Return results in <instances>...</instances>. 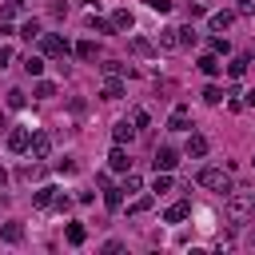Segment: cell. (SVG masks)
<instances>
[{
    "instance_id": "obj_1",
    "label": "cell",
    "mask_w": 255,
    "mask_h": 255,
    "mask_svg": "<svg viewBox=\"0 0 255 255\" xmlns=\"http://www.w3.org/2000/svg\"><path fill=\"white\" fill-rule=\"evenodd\" d=\"M199 183L207 187V191H219V195H231V171H223V167H203L199 171Z\"/></svg>"
},
{
    "instance_id": "obj_2",
    "label": "cell",
    "mask_w": 255,
    "mask_h": 255,
    "mask_svg": "<svg viewBox=\"0 0 255 255\" xmlns=\"http://www.w3.org/2000/svg\"><path fill=\"white\" fill-rule=\"evenodd\" d=\"M40 52H44V56H68L72 44H68L64 36H44V32H40Z\"/></svg>"
},
{
    "instance_id": "obj_3",
    "label": "cell",
    "mask_w": 255,
    "mask_h": 255,
    "mask_svg": "<svg viewBox=\"0 0 255 255\" xmlns=\"http://www.w3.org/2000/svg\"><path fill=\"white\" fill-rule=\"evenodd\" d=\"M251 211H255V199H251V195H231V199H227V215H231V219H247Z\"/></svg>"
},
{
    "instance_id": "obj_4",
    "label": "cell",
    "mask_w": 255,
    "mask_h": 255,
    "mask_svg": "<svg viewBox=\"0 0 255 255\" xmlns=\"http://www.w3.org/2000/svg\"><path fill=\"white\" fill-rule=\"evenodd\" d=\"M28 151H32V159H48V151H52V135H48V131H32Z\"/></svg>"
},
{
    "instance_id": "obj_5",
    "label": "cell",
    "mask_w": 255,
    "mask_h": 255,
    "mask_svg": "<svg viewBox=\"0 0 255 255\" xmlns=\"http://www.w3.org/2000/svg\"><path fill=\"white\" fill-rule=\"evenodd\" d=\"M155 171H171L175 163H179V155H175V147H155Z\"/></svg>"
},
{
    "instance_id": "obj_6",
    "label": "cell",
    "mask_w": 255,
    "mask_h": 255,
    "mask_svg": "<svg viewBox=\"0 0 255 255\" xmlns=\"http://www.w3.org/2000/svg\"><path fill=\"white\" fill-rule=\"evenodd\" d=\"M28 139H32L28 128H12V131H8V147H12V151H28Z\"/></svg>"
},
{
    "instance_id": "obj_7",
    "label": "cell",
    "mask_w": 255,
    "mask_h": 255,
    "mask_svg": "<svg viewBox=\"0 0 255 255\" xmlns=\"http://www.w3.org/2000/svg\"><path fill=\"white\" fill-rule=\"evenodd\" d=\"M187 124H191V112H187V108H175V112H171V120H167V128H171V131H187Z\"/></svg>"
},
{
    "instance_id": "obj_8",
    "label": "cell",
    "mask_w": 255,
    "mask_h": 255,
    "mask_svg": "<svg viewBox=\"0 0 255 255\" xmlns=\"http://www.w3.org/2000/svg\"><path fill=\"white\" fill-rule=\"evenodd\" d=\"M104 203H108V211H120V207H124V187H112V183H108V187H104Z\"/></svg>"
},
{
    "instance_id": "obj_9",
    "label": "cell",
    "mask_w": 255,
    "mask_h": 255,
    "mask_svg": "<svg viewBox=\"0 0 255 255\" xmlns=\"http://www.w3.org/2000/svg\"><path fill=\"white\" fill-rule=\"evenodd\" d=\"M108 163H112V171H128V151H124V143H116V147H112Z\"/></svg>"
},
{
    "instance_id": "obj_10",
    "label": "cell",
    "mask_w": 255,
    "mask_h": 255,
    "mask_svg": "<svg viewBox=\"0 0 255 255\" xmlns=\"http://www.w3.org/2000/svg\"><path fill=\"white\" fill-rule=\"evenodd\" d=\"M131 24H135V20H131V12H128V8H116V16H112V28H116V32H128Z\"/></svg>"
},
{
    "instance_id": "obj_11",
    "label": "cell",
    "mask_w": 255,
    "mask_h": 255,
    "mask_svg": "<svg viewBox=\"0 0 255 255\" xmlns=\"http://www.w3.org/2000/svg\"><path fill=\"white\" fill-rule=\"evenodd\" d=\"M231 20H235L231 12H211V20H207V24H211V32H227V28H231Z\"/></svg>"
},
{
    "instance_id": "obj_12",
    "label": "cell",
    "mask_w": 255,
    "mask_h": 255,
    "mask_svg": "<svg viewBox=\"0 0 255 255\" xmlns=\"http://www.w3.org/2000/svg\"><path fill=\"white\" fill-rule=\"evenodd\" d=\"M187 155H191V159H203V155H207V139H203V135H191V139H187Z\"/></svg>"
},
{
    "instance_id": "obj_13",
    "label": "cell",
    "mask_w": 255,
    "mask_h": 255,
    "mask_svg": "<svg viewBox=\"0 0 255 255\" xmlns=\"http://www.w3.org/2000/svg\"><path fill=\"white\" fill-rule=\"evenodd\" d=\"M32 203H36L40 211H44V207H52V203H56V187H40V191L32 195Z\"/></svg>"
},
{
    "instance_id": "obj_14",
    "label": "cell",
    "mask_w": 255,
    "mask_h": 255,
    "mask_svg": "<svg viewBox=\"0 0 255 255\" xmlns=\"http://www.w3.org/2000/svg\"><path fill=\"white\" fill-rule=\"evenodd\" d=\"M187 215H191V203H171L163 219H167V223H179V219H187Z\"/></svg>"
},
{
    "instance_id": "obj_15",
    "label": "cell",
    "mask_w": 255,
    "mask_h": 255,
    "mask_svg": "<svg viewBox=\"0 0 255 255\" xmlns=\"http://www.w3.org/2000/svg\"><path fill=\"white\" fill-rule=\"evenodd\" d=\"M0 239H4V243H20V239H24V227H20V223H4V227H0Z\"/></svg>"
},
{
    "instance_id": "obj_16",
    "label": "cell",
    "mask_w": 255,
    "mask_h": 255,
    "mask_svg": "<svg viewBox=\"0 0 255 255\" xmlns=\"http://www.w3.org/2000/svg\"><path fill=\"white\" fill-rule=\"evenodd\" d=\"M247 64H251L247 56H235V60L227 64V76H231V80H239V76H247Z\"/></svg>"
},
{
    "instance_id": "obj_17",
    "label": "cell",
    "mask_w": 255,
    "mask_h": 255,
    "mask_svg": "<svg viewBox=\"0 0 255 255\" xmlns=\"http://www.w3.org/2000/svg\"><path fill=\"white\" fill-rule=\"evenodd\" d=\"M112 135H116V143H128V139H131V135H135V124H128V120H120V124H116V131H112Z\"/></svg>"
},
{
    "instance_id": "obj_18",
    "label": "cell",
    "mask_w": 255,
    "mask_h": 255,
    "mask_svg": "<svg viewBox=\"0 0 255 255\" xmlns=\"http://www.w3.org/2000/svg\"><path fill=\"white\" fill-rule=\"evenodd\" d=\"M64 235H68V243H72V247H80V243L88 239V231H84L80 223H68V227H64Z\"/></svg>"
},
{
    "instance_id": "obj_19",
    "label": "cell",
    "mask_w": 255,
    "mask_h": 255,
    "mask_svg": "<svg viewBox=\"0 0 255 255\" xmlns=\"http://www.w3.org/2000/svg\"><path fill=\"white\" fill-rule=\"evenodd\" d=\"M76 56H80V60H96V56H100V48H96L92 40H80V44H76Z\"/></svg>"
},
{
    "instance_id": "obj_20",
    "label": "cell",
    "mask_w": 255,
    "mask_h": 255,
    "mask_svg": "<svg viewBox=\"0 0 255 255\" xmlns=\"http://www.w3.org/2000/svg\"><path fill=\"white\" fill-rule=\"evenodd\" d=\"M131 52H135V56H155V44L143 40V36H135V40H131Z\"/></svg>"
},
{
    "instance_id": "obj_21",
    "label": "cell",
    "mask_w": 255,
    "mask_h": 255,
    "mask_svg": "<svg viewBox=\"0 0 255 255\" xmlns=\"http://www.w3.org/2000/svg\"><path fill=\"white\" fill-rule=\"evenodd\" d=\"M219 56H199V72H207V76H219Z\"/></svg>"
},
{
    "instance_id": "obj_22",
    "label": "cell",
    "mask_w": 255,
    "mask_h": 255,
    "mask_svg": "<svg viewBox=\"0 0 255 255\" xmlns=\"http://www.w3.org/2000/svg\"><path fill=\"white\" fill-rule=\"evenodd\" d=\"M159 44L163 48H179V28H163L159 32Z\"/></svg>"
},
{
    "instance_id": "obj_23",
    "label": "cell",
    "mask_w": 255,
    "mask_h": 255,
    "mask_svg": "<svg viewBox=\"0 0 255 255\" xmlns=\"http://www.w3.org/2000/svg\"><path fill=\"white\" fill-rule=\"evenodd\" d=\"M20 36H24V40H36V36H40V20H24V24H20Z\"/></svg>"
},
{
    "instance_id": "obj_24",
    "label": "cell",
    "mask_w": 255,
    "mask_h": 255,
    "mask_svg": "<svg viewBox=\"0 0 255 255\" xmlns=\"http://www.w3.org/2000/svg\"><path fill=\"white\" fill-rule=\"evenodd\" d=\"M120 96H124V84L120 80H108L104 84V100H120Z\"/></svg>"
},
{
    "instance_id": "obj_25",
    "label": "cell",
    "mask_w": 255,
    "mask_h": 255,
    "mask_svg": "<svg viewBox=\"0 0 255 255\" xmlns=\"http://www.w3.org/2000/svg\"><path fill=\"white\" fill-rule=\"evenodd\" d=\"M151 191L159 195V191H171V175L167 171H155V183H151Z\"/></svg>"
},
{
    "instance_id": "obj_26",
    "label": "cell",
    "mask_w": 255,
    "mask_h": 255,
    "mask_svg": "<svg viewBox=\"0 0 255 255\" xmlns=\"http://www.w3.org/2000/svg\"><path fill=\"white\" fill-rule=\"evenodd\" d=\"M147 211H151V195H143V199H135L128 207V215H147Z\"/></svg>"
},
{
    "instance_id": "obj_27",
    "label": "cell",
    "mask_w": 255,
    "mask_h": 255,
    "mask_svg": "<svg viewBox=\"0 0 255 255\" xmlns=\"http://www.w3.org/2000/svg\"><path fill=\"white\" fill-rule=\"evenodd\" d=\"M24 72H28V76H40V72H44V60H40V56H28V60H24Z\"/></svg>"
},
{
    "instance_id": "obj_28",
    "label": "cell",
    "mask_w": 255,
    "mask_h": 255,
    "mask_svg": "<svg viewBox=\"0 0 255 255\" xmlns=\"http://www.w3.org/2000/svg\"><path fill=\"white\" fill-rule=\"evenodd\" d=\"M48 96H56V84L52 80H40L36 84V100H48Z\"/></svg>"
},
{
    "instance_id": "obj_29",
    "label": "cell",
    "mask_w": 255,
    "mask_h": 255,
    "mask_svg": "<svg viewBox=\"0 0 255 255\" xmlns=\"http://www.w3.org/2000/svg\"><path fill=\"white\" fill-rule=\"evenodd\" d=\"M88 24H92L96 32H104V36H108V32H116V28H112V20H100L96 12H92V20H88Z\"/></svg>"
},
{
    "instance_id": "obj_30",
    "label": "cell",
    "mask_w": 255,
    "mask_h": 255,
    "mask_svg": "<svg viewBox=\"0 0 255 255\" xmlns=\"http://www.w3.org/2000/svg\"><path fill=\"white\" fill-rule=\"evenodd\" d=\"M203 100H207V104H219V100H223V88L207 84V88H203Z\"/></svg>"
},
{
    "instance_id": "obj_31",
    "label": "cell",
    "mask_w": 255,
    "mask_h": 255,
    "mask_svg": "<svg viewBox=\"0 0 255 255\" xmlns=\"http://www.w3.org/2000/svg\"><path fill=\"white\" fill-rule=\"evenodd\" d=\"M8 108H24V92H20V88L8 92Z\"/></svg>"
},
{
    "instance_id": "obj_32",
    "label": "cell",
    "mask_w": 255,
    "mask_h": 255,
    "mask_svg": "<svg viewBox=\"0 0 255 255\" xmlns=\"http://www.w3.org/2000/svg\"><path fill=\"white\" fill-rule=\"evenodd\" d=\"M131 124H135V131H139V128H147V112H143V108H135V112H131Z\"/></svg>"
},
{
    "instance_id": "obj_33",
    "label": "cell",
    "mask_w": 255,
    "mask_h": 255,
    "mask_svg": "<svg viewBox=\"0 0 255 255\" xmlns=\"http://www.w3.org/2000/svg\"><path fill=\"white\" fill-rule=\"evenodd\" d=\"M16 175H20V179H36V175H40V163H28V167H20Z\"/></svg>"
},
{
    "instance_id": "obj_34",
    "label": "cell",
    "mask_w": 255,
    "mask_h": 255,
    "mask_svg": "<svg viewBox=\"0 0 255 255\" xmlns=\"http://www.w3.org/2000/svg\"><path fill=\"white\" fill-rule=\"evenodd\" d=\"M124 191H139V175H135V171H128V179H124Z\"/></svg>"
},
{
    "instance_id": "obj_35",
    "label": "cell",
    "mask_w": 255,
    "mask_h": 255,
    "mask_svg": "<svg viewBox=\"0 0 255 255\" xmlns=\"http://www.w3.org/2000/svg\"><path fill=\"white\" fill-rule=\"evenodd\" d=\"M211 48H215V52H223V56H227V52H231V44H227V40H223V36H215V40H211Z\"/></svg>"
},
{
    "instance_id": "obj_36",
    "label": "cell",
    "mask_w": 255,
    "mask_h": 255,
    "mask_svg": "<svg viewBox=\"0 0 255 255\" xmlns=\"http://www.w3.org/2000/svg\"><path fill=\"white\" fill-rule=\"evenodd\" d=\"M147 8H155V12H171V0H147Z\"/></svg>"
},
{
    "instance_id": "obj_37",
    "label": "cell",
    "mask_w": 255,
    "mask_h": 255,
    "mask_svg": "<svg viewBox=\"0 0 255 255\" xmlns=\"http://www.w3.org/2000/svg\"><path fill=\"white\" fill-rule=\"evenodd\" d=\"M52 207H56V211H68V207H72V199H68V195H56V203H52Z\"/></svg>"
},
{
    "instance_id": "obj_38",
    "label": "cell",
    "mask_w": 255,
    "mask_h": 255,
    "mask_svg": "<svg viewBox=\"0 0 255 255\" xmlns=\"http://www.w3.org/2000/svg\"><path fill=\"white\" fill-rule=\"evenodd\" d=\"M8 60H12V48H8V44H0V68H8Z\"/></svg>"
},
{
    "instance_id": "obj_39",
    "label": "cell",
    "mask_w": 255,
    "mask_h": 255,
    "mask_svg": "<svg viewBox=\"0 0 255 255\" xmlns=\"http://www.w3.org/2000/svg\"><path fill=\"white\" fill-rule=\"evenodd\" d=\"M243 104H247V108H255V92H247V96H243Z\"/></svg>"
},
{
    "instance_id": "obj_40",
    "label": "cell",
    "mask_w": 255,
    "mask_h": 255,
    "mask_svg": "<svg viewBox=\"0 0 255 255\" xmlns=\"http://www.w3.org/2000/svg\"><path fill=\"white\" fill-rule=\"evenodd\" d=\"M4 179H8V171H4V167H0V183H4Z\"/></svg>"
},
{
    "instance_id": "obj_41",
    "label": "cell",
    "mask_w": 255,
    "mask_h": 255,
    "mask_svg": "<svg viewBox=\"0 0 255 255\" xmlns=\"http://www.w3.org/2000/svg\"><path fill=\"white\" fill-rule=\"evenodd\" d=\"M0 128H4V116H0Z\"/></svg>"
},
{
    "instance_id": "obj_42",
    "label": "cell",
    "mask_w": 255,
    "mask_h": 255,
    "mask_svg": "<svg viewBox=\"0 0 255 255\" xmlns=\"http://www.w3.org/2000/svg\"><path fill=\"white\" fill-rule=\"evenodd\" d=\"M84 4H96V0H84Z\"/></svg>"
},
{
    "instance_id": "obj_43",
    "label": "cell",
    "mask_w": 255,
    "mask_h": 255,
    "mask_svg": "<svg viewBox=\"0 0 255 255\" xmlns=\"http://www.w3.org/2000/svg\"><path fill=\"white\" fill-rule=\"evenodd\" d=\"M251 243H255V231H251Z\"/></svg>"
}]
</instances>
